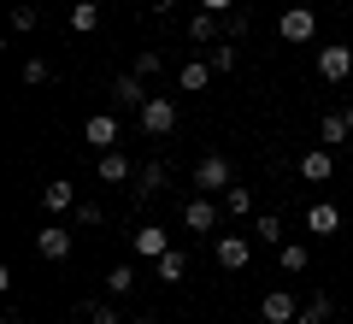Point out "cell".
<instances>
[{
    "instance_id": "1f68e13d",
    "label": "cell",
    "mask_w": 353,
    "mask_h": 324,
    "mask_svg": "<svg viewBox=\"0 0 353 324\" xmlns=\"http://www.w3.org/2000/svg\"><path fill=\"white\" fill-rule=\"evenodd\" d=\"M159 71H165V59H159L153 48H141V53H136V77H159Z\"/></svg>"
},
{
    "instance_id": "f546056e",
    "label": "cell",
    "mask_w": 353,
    "mask_h": 324,
    "mask_svg": "<svg viewBox=\"0 0 353 324\" xmlns=\"http://www.w3.org/2000/svg\"><path fill=\"white\" fill-rule=\"evenodd\" d=\"M36 24H41V12L30 6V0H18V6H12V30L24 36V30H36Z\"/></svg>"
},
{
    "instance_id": "52a82bcc",
    "label": "cell",
    "mask_w": 353,
    "mask_h": 324,
    "mask_svg": "<svg viewBox=\"0 0 353 324\" xmlns=\"http://www.w3.org/2000/svg\"><path fill=\"white\" fill-rule=\"evenodd\" d=\"M165 177H171V165H165V160H148V165H136V189H130V200H136V207H148V200L165 189Z\"/></svg>"
},
{
    "instance_id": "484cf974",
    "label": "cell",
    "mask_w": 353,
    "mask_h": 324,
    "mask_svg": "<svg viewBox=\"0 0 353 324\" xmlns=\"http://www.w3.org/2000/svg\"><path fill=\"white\" fill-rule=\"evenodd\" d=\"M206 65H212V71H236V41L218 36L212 48H206Z\"/></svg>"
},
{
    "instance_id": "7402d4cb",
    "label": "cell",
    "mask_w": 353,
    "mask_h": 324,
    "mask_svg": "<svg viewBox=\"0 0 353 324\" xmlns=\"http://www.w3.org/2000/svg\"><path fill=\"white\" fill-rule=\"evenodd\" d=\"M318 142H324V148H341V142H353L347 118H341V113H324V118H318Z\"/></svg>"
},
{
    "instance_id": "6da1fadb",
    "label": "cell",
    "mask_w": 353,
    "mask_h": 324,
    "mask_svg": "<svg viewBox=\"0 0 353 324\" xmlns=\"http://www.w3.org/2000/svg\"><path fill=\"white\" fill-rule=\"evenodd\" d=\"M230 183H236V171H230L224 153H201V160H194V189H201V195H224Z\"/></svg>"
},
{
    "instance_id": "603a6c76",
    "label": "cell",
    "mask_w": 353,
    "mask_h": 324,
    "mask_svg": "<svg viewBox=\"0 0 353 324\" xmlns=\"http://www.w3.org/2000/svg\"><path fill=\"white\" fill-rule=\"evenodd\" d=\"M248 236L265 242V248H277V242H283V218H277V212H259V218L248 225Z\"/></svg>"
},
{
    "instance_id": "d4e9b609",
    "label": "cell",
    "mask_w": 353,
    "mask_h": 324,
    "mask_svg": "<svg viewBox=\"0 0 353 324\" xmlns=\"http://www.w3.org/2000/svg\"><path fill=\"white\" fill-rule=\"evenodd\" d=\"M330 312H336V301H330V295H324V289H318V295H312V301H306V307H301V312H294V324H324V318H330Z\"/></svg>"
},
{
    "instance_id": "836d02e7",
    "label": "cell",
    "mask_w": 353,
    "mask_h": 324,
    "mask_svg": "<svg viewBox=\"0 0 353 324\" xmlns=\"http://www.w3.org/2000/svg\"><path fill=\"white\" fill-rule=\"evenodd\" d=\"M236 6H241V0H201V12H218V18H230Z\"/></svg>"
},
{
    "instance_id": "cb8c5ba5",
    "label": "cell",
    "mask_w": 353,
    "mask_h": 324,
    "mask_svg": "<svg viewBox=\"0 0 353 324\" xmlns=\"http://www.w3.org/2000/svg\"><path fill=\"white\" fill-rule=\"evenodd\" d=\"M277 265H283L289 277H301L306 265H312V254H306V242H283V248H277Z\"/></svg>"
},
{
    "instance_id": "d6a6232c",
    "label": "cell",
    "mask_w": 353,
    "mask_h": 324,
    "mask_svg": "<svg viewBox=\"0 0 353 324\" xmlns=\"http://www.w3.org/2000/svg\"><path fill=\"white\" fill-rule=\"evenodd\" d=\"M48 77H53V71H48V59H41V53H36V59H24V83H30V88H41Z\"/></svg>"
},
{
    "instance_id": "7a4b0ae2",
    "label": "cell",
    "mask_w": 353,
    "mask_h": 324,
    "mask_svg": "<svg viewBox=\"0 0 353 324\" xmlns=\"http://www.w3.org/2000/svg\"><path fill=\"white\" fill-rule=\"evenodd\" d=\"M136 118H141V130H148V136L159 142V136H171V130H176V100H171V95H153Z\"/></svg>"
},
{
    "instance_id": "9c48e42d",
    "label": "cell",
    "mask_w": 353,
    "mask_h": 324,
    "mask_svg": "<svg viewBox=\"0 0 353 324\" xmlns=\"http://www.w3.org/2000/svg\"><path fill=\"white\" fill-rule=\"evenodd\" d=\"M318 77H324V83H347L353 77V48H318Z\"/></svg>"
},
{
    "instance_id": "30bf717a",
    "label": "cell",
    "mask_w": 353,
    "mask_h": 324,
    "mask_svg": "<svg viewBox=\"0 0 353 324\" xmlns=\"http://www.w3.org/2000/svg\"><path fill=\"white\" fill-rule=\"evenodd\" d=\"M112 100L118 106H130V113H141V106H148V77H136V71H124V77H112Z\"/></svg>"
},
{
    "instance_id": "d6986e66",
    "label": "cell",
    "mask_w": 353,
    "mask_h": 324,
    "mask_svg": "<svg viewBox=\"0 0 353 324\" xmlns=\"http://www.w3.org/2000/svg\"><path fill=\"white\" fill-rule=\"evenodd\" d=\"M212 65H206V59H189V65H183V71H176V88H183V95H201V88L206 83H212Z\"/></svg>"
},
{
    "instance_id": "e0dca14e",
    "label": "cell",
    "mask_w": 353,
    "mask_h": 324,
    "mask_svg": "<svg viewBox=\"0 0 353 324\" xmlns=\"http://www.w3.org/2000/svg\"><path fill=\"white\" fill-rule=\"evenodd\" d=\"M65 24H71L77 36H94V30H101V6H94V0H71V12H65Z\"/></svg>"
},
{
    "instance_id": "3957f363",
    "label": "cell",
    "mask_w": 353,
    "mask_h": 324,
    "mask_svg": "<svg viewBox=\"0 0 353 324\" xmlns=\"http://www.w3.org/2000/svg\"><path fill=\"white\" fill-rule=\"evenodd\" d=\"M83 142H88V148H94V153H112L118 142H124V124H118L112 113H94V118H88V124H83Z\"/></svg>"
},
{
    "instance_id": "83f0119b",
    "label": "cell",
    "mask_w": 353,
    "mask_h": 324,
    "mask_svg": "<svg viewBox=\"0 0 353 324\" xmlns=\"http://www.w3.org/2000/svg\"><path fill=\"white\" fill-rule=\"evenodd\" d=\"M83 318H88V324H130L124 312L112 307V301H88V307H83Z\"/></svg>"
},
{
    "instance_id": "4316f807",
    "label": "cell",
    "mask_w": 353,
    "mask_h": 324,
    "mask_svg": "<svg viewBox=\"0 0 353 324\" xmlns=\"http://www.w3.org/2000/svg\"><path fill=\"white\" fill-rule=\"evenodd\" d=\"M224 212H230V218H248V225H253V195L230 183V189H224Z\"/></svg>"
},
{
    "instance_id": "8992f818",
    "label": "cell",
    "mask_w": 353,
    "mask_h": 324,
    "mask_svg": "<svg viewBox=\"0 0 353 324\" xmlns=\"http://www.w3.org/2000/svg\"><path fill=\"white\" fill-rule=\"evenodd\" d=\"M71 248H77V242H71V230H65V225H41V230H36V254H41L48 265L71 260Z\"/></svg>"
},
{
    "instance_id": "9a60e30c",
    "label": "cell",
    "mask_w": 353,
    "mask_h": 324,
    "mask_svg": "<svg viewBox=\"0 0 353 324\" xmlns=\"http://www.w3.org/2000/svg\"><path fill=\"white\" fill-rule=\"evenodd\" d=\"M77 200H83V195H77L71 177H53V183L41 189V207H48V212H77Z\"/></svg>"
},
{
    "instance_id": "4dcf8cb0",
    "label": "cell",
    "mask_w": 353,
    "mask_h": 324,
    "mask_svg": "<svg viewBox=\"0 0 353 324\" xmlns=\"http://www.w3.org/2000/svg\"><path fill=\"white\" fill-rule=\"evenodd\" d=\"M248 30H253V18H248V6H236V12L224 18V36H230V41H241V36H248Z\"/></svg>"
},
{
    "instance_id": "8d00e7d4",
    "label": "cell",
    "mask_w": 353,
    "mask_h": 324,
    "mask_svg": "<svg viewBox=\"0 0 353 324\" xmlns=\"http://www.w3.org/2000/svg\"><path fill=\"white\" fill-rule=\"evenodd\" d=\"M130 324H153V318H130Z\"/></svg>"
},
{
    "instance_id": "e575fe53",
    "label": "cell",
    "mask_w": 353,
    "mask_h": 324,
    "mask_svg": "<svg viewBox=\"0 0 353 324\" xmlns=\"http://www.w3.org/2000/svg\"><path fill=\"white\" fill-rule=\"evenodd\" d=\"M148 12H153V18H171V12H176V0H148Z\"/></svg>"
},
{
    "instance_id": "ffe728a7",
    "label": "cell",
    "mask_w": 353,
    "mask_h": 324,
    "mask_svg": "<svg viewBox=\"0 0 353 324\" xmlns=\"http://www.w3.org/2000/svg\"><path fill=\"white\" fill-rule=\"evenodd\" d=\"M101 183H136V165H130V153H101Z\"/></svg>"
},
{
    "instance_id": "44dd1931",
    "label": "cell",
    "mask_w": 353,
    "mask_h": 324,
    "mask_svg": "<svg viewBox=\"0 0 353 324\" xmlns=\"http://www.w3.org/2000/svg\"><path fill=\"white\" fill-rule=\"evenodd\" d=\"M183 30H189V41H194V48H212V41L224 36V30H218V12H194Z\"/></svg>"
},
{
    "instance_id": "ac0fdd59",
    "label": "cell",
    "mask_w": 353,
    "mask_h": 324,
    "mask_svg": "<svg viewBox=\"0 0 353 324\" xmlns=\"http://www.w3.org/2000/svg\"><path fill=\"white\" fill-rule=\"evenodd\" d=\"M153 277H159V283H183V277H189V254L183 248L159 254V260H153Z\"/></svg>"
},
{
    "instance_id": "2e32d148",
    "label": "cell",
    "mask_w": 353,
    "mask_h": 324,
    "mask_svg": "<svg viewBox=\"0 0 353 324\" xmlns=\"http://www.w3.org/2000/svg\"><path fill=\"white\" fill-rule=\"evenodd\" d=\"M136 289H141L136 265H112V271H106V301H124V295H136Z\"/></svg>"
},
{
    "instance_id": "f1b7e54d",
    "label": "cell",
    "mask_w": 353,
    "mask_h": 324,
    "mask_svg": "<svg viewBox=\"0 0 353 324\" xmlns=\"http://www.w3.org/2000/svg\"><path fill=\"white\" fill-rule=\"evenodd\" d=\"M71 218H77L83 230H101V225H106V207H101V200H77V212H71Z\"/></svg>"
},
{
    "instance_id": "ba28073f",
    "label": "cell",
    "mask_w": 353,
    "mask_h": 324,
    "mask_svg": "<svg viewBox=\"0 0 353 324\" xmlns=\"http://www.w3.org/2000/svg\"><path fill=\"white\" fill-rule=\"evenodd\" d=\"M212 254H218V265H224V271H248V260H253V236H218L212 242Z\"/></svg>"
},
{
    "instance_id": "5bb4252c",
    "label": "cell",
    "mask_w": 353,
    "mask_h": 324,
    "mask_svg": "<svg viewBox=\"0 0 353 324\" xmlns=\"http://www.w3.org/2000/svg\"><path fill=\"white\" fill-rule=\"evenodd\" d=\"M301 177L324 189L330 177H336V153H330V148H312V153H301Z\"/></svg>"
},
{
    "instance_id": "d590c367",
    "label": "cell",
    "mask_w": 353,
    "mask_h": 324,
    "mask_svg": "<svg viewBox=\"0 0 353 324\" xmlns=\"http://www.w3.org/2000/svg\"><path fill=\"white\" fill-rule=\"evenodd\" d=\"M341 118H347V130H353V100H347V106H341Z\"/></svg>"
},
{
    "instance_id": "7c38bea8",
    "label": "cell",
    "mask_w": 353,
    "mask_h": 324,
    "mask_svg": "<svg viewBox=\"0 0 353 324\" xmlns=\"http://www.w3.org/2000/svg\"><path fill=\"white\" fill-rule=\"evenodd\" d=\"M341 230V207L336 200H312L306 207V236H336Z\"/></svg>"
},
{
    "instance_id": "8fae6325",
    "label": "cell",
    "mask_w": 353,
    "mask_h": 324,
    "mask_svg": "<svg viewBox=\"0 0 353 324\" xmlns=\"http://www.w3.org/2000/svg\"><path fill=\"white\" fill-rule=\"evenodd\" d=\"M130 248H136L141 260H159V254H171L176 242H171V230H165V225H141L136 236H130Z\"/></svg>"
},
{
    "instance_id": "5b68a950",
    "label": "cell",
    "mask_w": 353,
    "mask_h": 324,
    "mask_svg": "<svg viewBox=\"0 0 353 324\" xmlns=\"http://www.w3.org/2000/svg\"><path fill=\"white\" fill-rule=\"evenodd\" d=\"M183 230H189V236H212V230H218V200L212 195H194L189 207H183Z\"/></svg>"
},
{
    "instance_id": "4fadbf2b",
    "label": "cell",
    "mask_w": 353,
    "mask_h": 324,
    "mask_svg": "<svg viewBox=\"0 0 353 324\" xmlns=\"http://www.w3.org/2000/svg\"><path fill=\"white\" fill-rule=\"evenodd\" d=\"M294 312H301V301H294L289 289H271V295L259 301V318L265 324H294Z\"/></svg>"
},
{
    "instance_id": "277c9868",
    "label": "cell",
    "mask_w": 353,
    "mask_h": 324,
    "mask_svg": "<svg viewBox=\"0 0 353 324\" xmlns=\"http://www.w3.org/2000/svg\"><path fill=\"white\" fill-rule=\"evenodd\" d=\"M277 36L294 41V48H301V41H312V36H318V12H312V6H289V12L277 18Z\"/></svg>"
}]
</instances>
